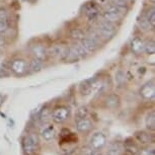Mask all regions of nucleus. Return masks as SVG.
<instances>
[{
  "label": "nucleus",
  "mask_w": 155,
  "mask_h": 155,
  "mask_svg": "<svg viewBox=\"0 0 155 155\" xmlns=\"http://www.w3.org/2000/svg\"><path fill=\"white\" fill-rule=\"evenodd\" d=\"M113 4L118 5V6H122L125 7L126 5L128 4V0H112Z\"/></svg>",
  "instance_id": "c756f323"
},
{
  "label": "nucleus",
  "mask_w": 155,
  "mask_h": 155,
  "mask_svg": "<svg viewBox=\"0 0 155 155\" xmlns=\"http://www.w3.org/2000/svg\"><path fill=\"white\" fill-rule=\"evenodd\" d=\"M98 27L99 28H107V30H116L115 23L107 21V20H104V19H102L101 21L98 22Z\"/></svg>",
  "instance_id": "bb28decb"
},
{
  "label": "nucleus",
  "mask_w": 155,
  "mask_h": 155,
  "mask_svg": "<svg viewBox=\"0 0 155 155\" xmlns=\"http://www.w3.org/2000/svg\"><path fill=\"white\" fill-rule=\"evenodd\" d=\"M91 88H92V83H90L89 80L83 81V82L80 84V91L82 94H88V93L91 91Z\"/></svg>",
  "instance_id": "aec40b11"
},
{
  "label": "nucleus",
  "mask_w": 155,
  "mask_h": 155,
  "mask_svg": "<svg viewBox=\"0 0 155 155\" xmlns=\"http://www.w3.org/2000/svg\"><path fill=\"white\" fill-rule=\"evenodd\" d=\"M107 144V138L102 133H96L90 140V147L93 150H99Z\"/></svg>",
  "instance_id": "20e7f679"
},
{
  "label": "nucleus",
  "mask_w": 155,
  "mask_h": 155,
  "mask_svg": "<svg viewBox=\"0 0 155 155\" xmlns=\"http://www.w3.org/2000/svg\"><path fill=\"white\" fill-rule=\"evenodd\" d=\"M92 155H101V154L99 153L98 150H93V153H92Z\"/></svg>",
  "instance_id": "c9c22d12"
},
{
  "label": "nucleus",
  "mask_w": 155,
  "mask_h": 155,
  "mask_svg": "<svg viewBox=\"0 0 155 155\" xmlns=\"http://www.w3.org/2000/svg\"><path fill=\"white\" fill-rule=\"evenodd\" d=\"M140 155H155V150L153 148H146L143 149Z\"/></svg>",
  "instance_id": "7c9ffc66"
},
{
  "label": "nucleus",
  "mask_w": 155,
  "mask_h": 155,
  "mask_svg": "<svg viewBox=\"0 0 155 155\" xmlns=\"http://www.w3.org/2000/svg\"><path fill=\"white\" fill-rule=\"evenodd\" d=\"M31 53L34 55V58L43 61V62L47 59V56H48V51H47L46 47L43 45L34 46L33 50H31Z\"/></svg>",
  "instance_id": "423d86ee"
},
{
  "label": "nucleus",
  "mask_w": 155,
  "mask_h": 155,
  "mask_svg": "<svg viewBox=\"0 0 155 155\" xmlns=\"http://www.w3.org/2000/svg\"><path fill=\"white\" fill-rule=\"evenodd\" d=\"M102 18L104 20H107V21H110V22H118L121 20L122 18V15H120V14H116V13H112V12H107V11H104L101 14Z\"/></svg>",
  "instance_id": "2eb2a0df"
},
{
  "label": "nucleus",
  "mask_w": 155,
  "mask_h": 155,
  "mask_svg": "<svg viewBox=\"0 0 155 155\" xmlns=\"http://www.w3.org/2000/svg\"><path fill=\"white\" fill-rule=\"evenodd\" d=\"M87 116H88V109L86 107H80L77 110V112H76V119H77V121L80 119L86 118Z\"/></svg>",
  "instance_id": "5701e85b"
},
{
  "label": "nucleus",
  "mask_w": 155,
  "mask_h": 155,
  "mask_svg": "<svg viewBox=\"0 0 155 155\" xmlns=\"http://www.w3.org/2000/svg\"><path fill=\"white\" fill-rule=\"evenodd\" d=\"M5 47V41L3 38H1L0 37V51H1L2 49H3Z\"/></svg>",
  "instance_id": "f704fd0d"
},
{
  "label": "nucleus",
  "mask_w": 155,
  "mask_h": 155,
  "mask_svg": "<svg viewBox=\"0 0 155 155\" xmlns=\"http://www.w3.org/2000/svg\"><path fill=\"white\" fill-rule=\"evenodd\" d=\"M72 47H73V49L75 50V52L78 54V56H79L80 58L85 57L87 55V53H88V52H87L86 50L83 48V46L81 45V44H75V45L72 46Z\"/></svg>",
  "instance_id": "412c9836"
},
{
  "label": "nucleus",
  "mask_w": 155,
  "mask_h": 155,
  "mask_svg": "<svg viewBox=\"0 0 155 155\" xmlns=\"http://www.w3.org/2000/svg\"><path fill=\"white\" fill-rule=\"evenodd\" d=\"M40 146V138L36 133H31L23 139L22 147L27 155H33L38 151Z\"/></svg>",
  "instance_id": "f257e3e1"
},
{
  "label": "nucleus",
  "mask_w": 155,
  "mask_h": 155,
  "mask_svg": "<svg viewBox=\"0 0 155 155\" xmlns=\"http://www.w3.org/2000/svg\"><path fill=\"white\" fill-rule=\"evenodd\" d=\"M70 117V110L66 107H59L55 109L52 114V118L55 123L61 124L69 119Z\"/></svg>",
  "instance_id": "7ed1b4c3"
},
{
  "label": "nucleus",
  "mask_w": 155,
  "mask_h": 155,
  "mask_svg": "<svg viewBox=\"0 0 155 155\" xmlns=\"http://www.w3.org/2000/svg\"><path fill=\"white\" fill-rule=\"evenodd\" d=\"M43 68V61L34 58L30 63V70L33 72H38Z\"/></svg>",
  "instance_id": "a211bd4d"
},
{
  "label": "nucleus",
  "mask_w": 155,
  "mask_h": 155,
  "mask_svg": "<svg viewBox=\"0 0 155 155\" xmlns=\"http://www.w3.org/2000/svg\"><path fill=\"white\" fill-rule=\"evenodd\" d=\"M154 7H152L150 10H148V12L146 13L145 18L148 20L149 23L151 25V27L154 28L155 27V12H154Z\"/></svg>",
  "instance_id": "4be33fe9"
},
{
  "label": "nucleus",
  "mask_w": 155,
  "mask_h": 155,
  "mask_svg": "<svg viewBox=\"0 0 155 155\" xmlns=\"http://www.w3.org/2000/svg\"><path fill=\"white\" fill-rule=\"evenodd\" d=\"M125 152L128 155H135L139 152V147L134 142H130V139L125 142Z\"/></svg>",
  "instance_id": "f8f14e48"
},
{
  "label": "nucleus",
  "mask_w": 155,
  "mask_h": 155,
  "mask_svg": "<svg viewBox=\"0 0 155 155\" xmlns=\"http://www.w3.org/2000/svg\"><path fill=\"white\" fill-rule=\"evenodd\" d=\"M9 67L14 74L22 76L27 74L30 70V63H28L25 59H21V58H16V59L11 61Z\"/></svg>",
  "instance_id": "f03ea898"
},
{
  "label": "nucleus",
  "mask_w": 155,
  "mask_h": 155,
  "mask_svg": "<svg viewBox=\"0 0 155 155\" xmlns=\"http://www.w3.org/2000/svg\"><path fill=\"white\" fill-rule=\"evenodd\" d=\"M76 128L80 133H87L93 128V124L89 119L84 118L78 120L77 124H76Z\"/></svg>",
  "instance_id": "0eeeda50"
},
{
  "label": "nucleus",
  "mask_w": 155,
  "mask_h": 155,
  "mask_svg": "<svg viewBox=\"0 0 155 155\" xmlns=\"http://www.w3.org/2000/svg\"><path fill=\"white\" fill-rule=\"evenodd\" d=\"M140 94L143 98L148 99V101H154L155 96V87L153 82H148L145 85L142 86V88L140 89Z\"/></svg>",
  "instance_id": "39448f33"
},
{
  "label": "nucleus",
  "mask_w": 155,
  "mask_h": 155,
  "mask_svg": "<svg viewBox=\"0 0 155 155\" xmlns=\"http://www.w3.org/2000/svg\"><path fill=\"white\" fill-rule=\"evenodd\" d=\"M41 133H42V136L44 137V139L47 140V141H50V140L54 139L55 136H56V131L53 126L48 125V126H44V128L41 130Z\"/></svg>",
  "instance_id": "9d476101"
},
{
  "label": "nucleus",
  "mask_w": 155,
  "mask_h": 155,
  "mask_svg": "<svg viewBox=\"0 0 155 155\" xmlns=\"http://www.w3.org/2000/svg\"><path fill=\"white\" fill-rule=\"evenodd\" d=\"M107 107L110 110H115L120 106V98L118 95L116 94H110L106 101Z\"/></svg>",
  "instance_id": "4468645a"
},
{
  "label": "nucleus",
  "mask_w": 155,
  "mask_h": 155,
  "mask_svg": "<svg viewBox=\"0 0 155 155\" xmlns=\"http://www.w3.org/2000/svg\"><path fill=\"white\" fill-rule=\"evenodd\" d=\"M95 31L98 35L99 38H102V39H110L115 35L116 30H107V28L97 27L95 28Z\"/></svg>",
  "instance_id": "ddd939ff"
},
{
  "label": "nucleus",
  "mask_w": 155,
  "mask_h": 155,
  "mask_svg": "<svg viewBox=\"0 0 155 155\" xmlns=\"http://www.w3.org/2000/svg\"><path fill=\"white\" fill-rule=\"evenodd\" d=\"M123 151V147L119 143H113L107 151V155H121Z\"/></svg>",
  "instance_id": "6ab92c4d"
},
{
  "label": "nucleus",
  "mask_w": 155,
  "mask_h": 155,
  "mask_svg": "<svg viewBox=\"0 0 155 155\" xmlns=\"http://www.w3.org/2000/svg\"><path fill=\"white\" fill-rule=\"evenodd\" d=\"M135 136L141 144H151L152 142H154V136L148 132L140 131V132L136 133Z\"/></svg>",
  "instance_id": "1a4fd4ad"
},
{
  "label": "nucleus",
  "mask_w": 155,
  "mask_h": 155,
  "mask_svg": "<svg viewBox=\"0 0 155 155\" xmlns=\"http://www.w3.org/2000/svg\"><path fill=\"white\" fill-rule=\"evenodd\" d=\"M138 25H139V27L141 28L142 30H144V31H150V30L153 28L151 27L150 23H149L148 20L145 18V17H142L141 19L138 20Z\"/></svg>",
  "instance_id": "393cba45"
},
{
  "label": "nucleus",
  "mask_w": 155,
  "mask_h": 155,
  "mask_svg": "<svg viewBox=\"0 0 155 155\" xmlns=\"http://www.w3.org/2000/svg\"><path fill=\"white\" fill-rule=\"evenodd\" d=\"M0 19L1 20L8 19V12L5 8H0Z\"/></svg>",
  "instance_id": "c85d7f7f"
},
{
  "label": "nucleus",
  "mask_w": 155,
  "mask_h": 155,
  "mask_svg": "<svg viewBox=\"0 0 155 155\" xmlns=\"http://www.w3.org/2000/svg\"><path fill=\"white\" fill-rule=\"evenodd\" d=\"M121 75H122V76H120V71L116 74V80L118 81V83H119V84H122V83L125 81V77H124L125 75H124V73L122 72V74H121Z\"/></svg>",
  "instance_id": "473e14b6"
},
{
  "label": "nucleus",
  "mask_w": 155,
  "mask_h": 155,
  "mask_svg": "<svg viewBox=\"0 0 155 155\" xmlns=\"http://www.w3.org/2000/svg\"><path fill=\"white\" fill-rule=\"evenodd\" d=\"M93 149L91 147H83L81 150V155H92Z\"/></svg>",
  "instance_id": "2f4dec72"
},
{
  "label": "nucleus",
  "mask_w": 155,
  "mask_h": 155,
  "mask_svg": "<svg viewBox=\"0 0 155 155\" xmlns=\"http://www.w3.org/2000/svg\"><path fill=\"white\" fill-rule=\"evenodd\" d=\"M2 102H3V96L0 94V106L2 104Z\"/></svg>",
  "instance_id": "e433bc0d"
},
{
  "label": "nucleus",
  "mask_w": 155,
  "mask_h": 155,
  "mask_svg": "<svg viewBox=\"0 0 155 155\" xmlns=\"http://www.w3.org/2000/svg\"><path fill=\"white\" fill-rule=\"evenodd\" d=\"M144 52H146L147 54H151V55H153V54L155 53V44H154L153 41H151V42L145 43Z\"/></svg>",
  "instance_id": "a878e982"
},
{
  "label": "nucleus",
  "mask_w": 155,
  "mask_h": 155,
  "mask_svg": "<svg viewBox=\"0 0 155 155\" xmlns=\"http://www.w3.org/2000/svg\"><path fill=\"white\" fill-rule=\"evenodd\" d=\"M104 11H107V12H112V13H116V14H120V15H123L126 12V8L122 7V6H118V5L115 4H107L106 6V9Z\"/></svg>",
  "instance_id": "dca6fc26"
},
{
  "label": "nucleus",
  "mask_w": 155,
  "mask_h": 155,
  "mask_svg": "<svg viewBox=\"0 0 155 155\" xmlns=\"http://www.w3.org/2000/svg\"><path fill=\"white\" fill-rule=\"evenodd\" d=\"M9 75V73H8L6 70H5L3 67L0 66V78H3V77H6V76Z\"/></svg>",
  "instance_id": "72a5a7b5"
},
{
  "label": "nucleus",
  "mask_w": 155,
  "mask_h": 155,
  "mask_svg": "<svg viewBox=\"0 0 155 155\" xmlns=\"http://www.w3.org/2000/svg\"><path fill=\"white\" fill-rule=\"evenodd\" d=\"M70 36H71L72 39H74V40H82L83 38L85 37V35H84V33L80 30V28H74V30L71 31Z\"/></svg>",
  "instance_id": "b1692460"
},
{
  "label": "nucleus",
  "mask_w": 155,
  "mask_h": 155,
  "mask_svg": "<svg viewBox=\"0 0 155 155\" xmlns=\"http://www.w3.org/2000/svg\"><path fill=\"white\" fill-rule=\"evenodd\" d=\"M146 127L149 131H154L155 130V113L154 110H152L147 115L146 118Z\"/></svg>",
  "instance_id": "f3484780"
},
{
  "label": "nucleus",
  "mask_w": 155,
  "mask_h": 155,
  "mask_svg": "<svg viewBox=\"0 0 155 155\" xmlns=\"http://www.w3.org/2000/svg\"><path fill=\"white\" fill-rule=\"evenodd\" d=\"M144 46L145 43L143 42V40L141 38H134L132 43H131V49H132L133 53H135L136 55L144 53Z\"/></svg>",
  "instance_id": "6e6552de"
},
{
  "label": "nucleus",
  "mask_w": 155,
  "mask_h": 155,
  "mask_svg": "<svg viewBox=\"0 0 155 155\" xmlns=\"http://www.w3.org/2000/svg\"><path fill=\"white\" fill-rule=\"evenodd\" d=\"M67 49L61 45H55L50 49V54L55 58H64Z\"/></svg>",
  "instance_id": "9b49d317"
},
{
  "label": "nucleus",
  "mask_w": 155,
  "mask_h": 155,
  "mask_svg": "<svg viewBox=\"0 0 155 155\" xmlns=\"http://www.w3.org/2000/svg\"><path fill=\"white\" fill-rule=\"evenodd\" d=\"M63 155H70V154H68V153H66V154H63Z\"/></svg>",
  "instance_id": "4c0bfd02"
},
{
  "label": "nucleus",
  "mask_w": 155,
  "mask_h": 155,
  "mask_svg": "<svg viewBox=\"0 0 155 155\" xmlns=\"http://www.w3.org/2000/svg\"><path fill=\"white\" fill-rule=\"evenodd\" d=\"M9 28V25H8L7 20H1L0 19V35L6 33Z\"/></svg>",
  "instance_id": "cd10ccee"
}]
</instances>
